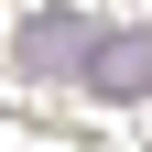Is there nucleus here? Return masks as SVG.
<instances>
[{
  "label": "nucleus",
  "instance_id": "obj_1",
  "mask_svg": "<svg viewBox=\"0 0 152 152\" xmlns=\"http://www.w3.org/2000/svg\"><path fill=\"white\" fill-rule=\"evenodd\" d=\"M11 54H22V76H87V54H98V22H87V11H33Z\"/></svg>",
  "mask_w": 152,
  "mask_h": 152
},
{
  "label": "nucleus",
  "instance_id": "obj_2",
  "mask_svg": "<svg viewBox=\"0 0 152 152\" xmlns=\"http://www.w3.org/2000/svg\"><path fill=\"white\" fill-rule=\"evenodd\" d=\"M87 87H98V98H152V33H98Z\"/></svg>",
  "mask_w": 152,
  "mask_h": 152
}]
</instances>
